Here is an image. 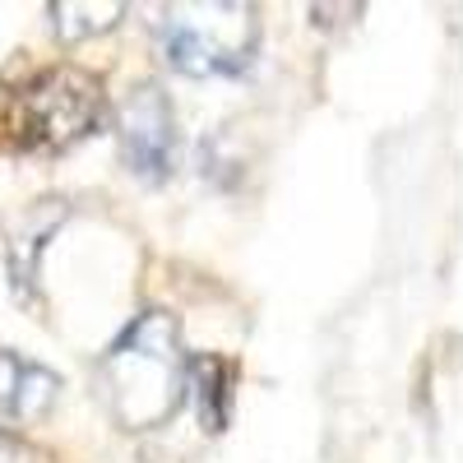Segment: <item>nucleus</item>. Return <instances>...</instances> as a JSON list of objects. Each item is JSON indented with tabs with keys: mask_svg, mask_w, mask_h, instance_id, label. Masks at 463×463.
Here are the masks:
<instances>
[{
	"mask_svg": "<svg viewBox=\"0 0 463 463\" xmlns=\"http://www.w3.org/2000/svg\"><path fill=\"white\" fill-rule=\"evenodd\" d=\"M98 390L116 427L148 431L181 408L185 399V353L176 320L167 311L135 316L98 362Z\"/></svg>",
	"mask_w": 463,
	"mask_h": 463,
	"instance_id": "1",
	"label": "nucleus"
},
{
	"mask_svg": "<svg viewBox=\"0 0 463 463\" xmlns=\"http://www.w3.org/2000/svg\"><path fill=\"white\" fill-rule=\"evenodd\" d=\"M163 52L181 74H237L250 65L260 43V19L246 0H204V5H167L158 19Z\"/></svg>",
	"mask_w": 463,
	"mask_h": 463,
	"instance_id": "2",
	"label": "nucleus"
},
{
	"mask_svg": "<svg viewBox=\"0 0 463 463\" xmlns=\"http://www.w3.org/2000/svg\"><path fill=\"white\" fill-rule=\"evenodd\" d=\"M98 116H102V84H98V74L61 65V70L37 74V80L14 98V107H10V135L24 148L56 153V148H70L74 139H84L98 126Z\"/></svg>",
	"mask_w": 463,
	"mask_h": 463,
	"instance_id": "3",
	"label": "nucleus"
},
{
	"mask_svg": "<svg viewBox=\"0 0 463 463\" xmlns=\"http://www.w3.org/2000/svg\"><path fill=\"white\" fill-rule=\"evenodd\" d=\"M121 153L126 167L139 181H163L172 172V153H176V121L163 89H135L121 102Z\"/></svg>",
	"mask_w": 463,
	"mask_h": 463,
	"instance_id": "4",
	"label": "nucleus"
},
{
	"mask_svg": "<svg viewBox=\"0 0 463 463\" xmlns=\"http://www.w3.org/2000/svg\"><path fill=\"white\" fill-rule=\"evenodd\" d=\"M56 399V375L19 353H0V408L10 417H43Z\"/></svg>",
	"mask_w": 463,
	"mask_h": 463,
	"instance_id": "5",
	"label": "nucleus"
},
{
	"mask_svg": "<svg viewBox=\"0 0 463 463\" xmlns=\"http://www.w3.org/2000/svg\"><path fill=\"white\" fill-rule=\"evenodd\" d=\"M52 14H56L61 37H89V33H107L121 24L126 5H52Z\"/></svg>",
	"mask_w": 463,
	"mask_h": 463,
	"instance_id": "6",
	"label": "nucleus"
}]
</instances>
